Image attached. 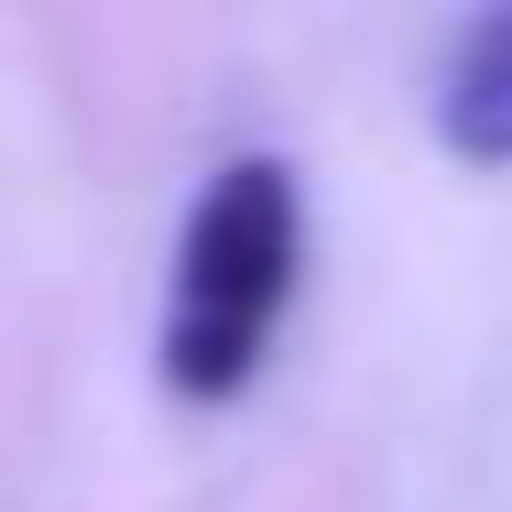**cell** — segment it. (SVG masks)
Returning a JSON list of instances; mask_svg holds the SVG:
<instances>
[{
    "mask_svg": "<svg viewBox=\"0 0 512 512\" xmlns=\"http://www.w3.org/2000/svg\"><path fill=\"white\" fill-rule=\"evenodd\" d=\"M306 284V186L273 153L218 164L175 229V284H164V393L240 404L284 338V306Z\"/></svg>",
    "mask_w": 512,
    "mask_h": 512,
    "instance_id": "cell-1",
    "label": "cell"
},
{
    "mask_svg": "<svg viewBox=\"0 0 512 512\" xmlns=\"http://www.w3.org/2000/svg\"><path fill=\"white\" fill-rule=\"evenodd\" d=\"M436 131L469 164H512V0L480 11L447 44V88H436Z\"/></svg>",
    "mask_w": 512,
    "mask_h": 512,
    "instance_id": "cell-2",
    "label": "cell"
}]
</instances>
